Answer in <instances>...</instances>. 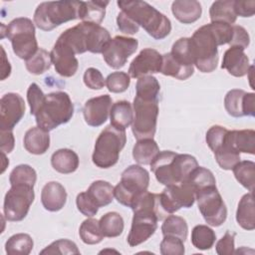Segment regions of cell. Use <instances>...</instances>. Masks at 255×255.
<instances>
[{"label":"cell","instance_id":"cell-1","mask_svg":"<svg viewBox=\"0 0 255 255\" xmlns=\"http://www.w3.org/2000/svg\"><path fill=\"white\" fill-rule=\"evenodd\" d=\"M149 165L156 180L167 186L181 183L187 179L198 166V162L193 155L162 150L158 152Z\"/></svg>","mask_w":255,"mask_h":255},{"label":"cell","instance_id":"cell-2","mask_svg":"<svg viewBox=\"0 0 255 255\" xmlns=\"http://www.w3.org/2000/svg\"><path fill=\"white\" fill-rule=\"evenodd\" d=\"M68 46L75 55L91 52L102 53L105 46L111 40L110 32L101 25L81 22L76 26L65 30L57 39Z\"/></svg>","mask_w":255,"mask_h":255},{"label":"cell","instance_id":"cell-3","mask_svg":"<svg viewBox=\"0 0 255 255\" xmlns=\"http://www.w3.org/2000/svg\"><path fill=\"white\" fill-rule=\"evenodd\" d=\"M121 10L155 40H162L171 32L170 20L147 2L121 0L117 2Z\"/></svg>","mask_w":255,"mask_h":255},{"label":"cell","instance_id":"cell-4","mask_svg":"<svg viewBox=\"0 0 255 255\" xmlns=\"http://www.w3.org/2000/svg\"><path fill=\"white\" fill-rule=\"evenodd\" d=\"M74 115V105L68 93L58 91L45 96V99L34 115L37 127L46 131L53 130L70 122Z\"/></svg>","mask_w":255,"mask_h":255},{"label":"cell","instance_id":"cell-5","mask_svg":"<svg viewBox=\"0 0 255 255\" xmlns=\"http://www.w3.org/2000/svg\"><path fill=\"white\" fill-rule=\"evenodd\" d=\"M82 3L83 1L42 2L34 12V24L49 32L66 22L80 19Z\"/></svg>","mask_w":255,"mask_h":255},{"label":"cell","instance_id":"cell-6","mask_svg":"<svg viewBox=\"0 0 255 255\" xmlns=\"http://www.w3.org/2000/svg\"><path fill=\"white\" fill-rule=\"evenodd\" d=\"M189 45L193 64L201 73H211L217 68L219 44L208 24L193 33Z\"/></svg>","mask_w":255,"mask_h":255},{"label":"cell","instance_id":"cell-7","mask_svg":"<svg viewBox=\"0 0 255 255\" xmlns=\"http://www.w3.org/2000/svg\"><path fill=\"white\" fill-rule=\"evenodd\" d=\"M127 142L126 130H121L113 127L107 126L99 134L92 155L95 165L100 168H110L114 166L120 157L122 149Z\"/></svg>","mask_w":255,"mask_h":255},{"label":"cell","instance_id":"cell-8","mask_svg":"<svg viewBox=\"0 0 255 255\" xmlns=\"http://www.w3.org/2000/svg\"><path fill=\"white\" fill-rule=\"evenodd\" d=\"M35 32V25L31 19L19 17L6 26V31L1 32V38L6 36L11 42L15 55L27 61L39 50Z\"/></svg>","mask_w":255,"mask_h":255},{"label":"cell","instance_id":"cell-9","mask_svg":"<svg viewBox=\"0 0 255 255\" xmlns=\"http://www.w3.org/2000/svg\"><path fill=\"white\" fill-rule=\"evenodd\" d=\"M148 184V171L139 164H131L123 171L120 182L114 187V196L119 203L131 208L138 196L147 190Z\"/></svg>","mask_w":255,"mask_h":255},{"label":"cell","instance_id":"cell-10","mask_svg":"<svg viewBox=\"0 0 255 255\" xmlns=\"http://www.w3.org/2000/svg\"><path fill=\"white\" fill-rule=\"evenodd\" d=\"M208 147L213 151L218 165L224 170H231L240 161V152L231 144L229 130L221 126L215 125L209 128L205 134Z\"/></svg>","mask_w":255,"mask_h":255},{"label":"cell","instance_id":"cell-11","mask_svg":"<svg viewBox=\"0 0 255 255\" xmlns=\"http://www.w3.org/2000/svg\"><path fill=\"white\" fill-rule=\"evenodd\" d=\"M133 121L131 131L134 137L138 139L153 138L156 131L158 117V101L142 100L134 97L132 103Z\"/></svg>","mask_w":255,"mask_h":255},{"label":"cell","instance_id":"cell-12","mask_svg":"<svg viewBox=\"0 0 255 255\" xmlns=\"http://www.w3.org/2000/svg\"><path fill=\"white\" fill-rule=\"evenodd\" d=\"M198 209L205 222L213 227L222 225L227 218V208L216 185L199 189L195 192Z\"/></svg>","mask_w":255,"mask_h":255},{"label":"cell","instance_id":"cell-13","mask_svg":"<svg viewBox=\"0 0 255 255\" xmlns=\"http://www.w3.org/2000/svg\"><path fill=\"white\" fill-rule=\"evenodd\" d=\"M35 199L34 186L27 184H14L6 192L3 211L8 221L18 222L23 220Z\"/></svg>","mask_w":255,"mask_h":255},{"label":"cell","instance_id":"cell-14","mask_svg":"<svg viewBox=\"0 0 255 255\" xmlns=\"http://www.w3.org/2000/svg\"><path fill=\"white\" fill-rule=\"evenodd\" d=\"M159 202L166 215L173 214L182 207L190 208L195 202L194 188L187 180L167 185L159 194Z\"/></svg>","mask_w":255,"mask_h":255},{"label":"cell","instance_id":"cell-15","mask_svg":"<svg viewBox=\"0 0 255 255\" xmlns=\"http://www.w3.org/2000/svg\"><path fill=\"white\" fill-rule=\"evenodd\" d=\"M138 47V41L131 37L116 36L111 38L105 46L102 54L107 65L113 69H121L128 59L135 53Z\"/></svg>","mask_w":255,"mask_h":255},{"label":"cell","instance_id":"cell-16","mask_svg":"<svg viewBox=\"0 0 255 255\" xmlns=\"http://www.w3.org/2000/svg\"><path fill=\"white\" fill-rule=\"evenodd\" d=\"M157 216L147 209L133 210L131 227L127 241L130 247H135L146 241L157 229Z\"/></svg>","mask_w":255,"mask_h":255},{"label":"cell","instance_id":"cell-17","mask_svg":"<svg viewBox=\"0 0 255 255\" xmlns=\"http://www.w3.org/2000/svg\"><path fill=\"white\" fill-rule=\"evenodd\" d=\"M25 102L17 93H7L0 100V130H13L25 115Z\"/></svg>","mask_w":255,"mask_h":255},{"label":"cell","instance_id":"cell-18","mask_svg":"<svg viewBox=\"0 0 255 255\" xmlns=\"http://www.w3.org/2000/svg\"><path fill=\"white\" fill-rule=\"evenodd\" d=\"M224 108L233 118L255 116V95L241 89H232L225 95Z\"/></svg>","mask_w":255,"mask_h":255},{"label":"cell","instance_id":"cell-19","mask_svg":"<svg viewBox=\"0 0 255 255\" xmlns=\"http://www.w3.org/2000/svg\"><path fill=\"white\" fill-rule=\"evenodd\" d=\"M161 65L162 55L152 48H144L131 61L128 75L130 78L139 79L148 74L160 73Z\"/></svg>","mask_w":255,"mask_h":255},{"label":"cell","instance_id":"cell-20","mask_svg":"<svg viewBox=\"0 0 255 255\" xmlns=\"http://www.w3.org/2000/svg\"><path fill=\"white\" fill-rule=\"evenodd\" d=\"M112 104L113 100L107 94L88 100L83 108L86 124L95 128L104 125L110 116Z\"/></svg>","mask_w":255,"mask_h":255},{"label":"cell","instance_id":"cell-21","mask_svg":"<svg viewBox=\"0 0 255 255\" xmlns=\"http://www.w3.org/2000/svg\"><path fill=\"white\" fill-rule=\"evenodd\" d=\"M50 54L52 64H54L55 70L60 76L70 78L77 73L79 61L68 46L57 40Z\"/></svg>","mask_w":255,"mask_h":255},{"label":"cell","instance_id":"cell-22","mask_svg":"<svg viewBox=\"0 0 255 255\" xmlns=\"http://www.w3.org/2000/svg\"><path fill=\"white\" fill-rule=\"evenodd\" d=\"M221 68L236 78H241L247 75L250 68V63L244 49L235 46L229 47L224 52Z\"/></svg>","mask_w":255,"mask_h":255},{"label":"cell","instance_id":"cell-23","mask_svg":"<svg viewBox=\"0 0 255 255\" xmlns=\"http://www.w3.org/2000/svg\"><path fill=\"white\" fill-rule=\"evenodd\" d=\"M67 201V191L58 181L47 182L41 191V202L43 207L51 212L61 210Z\"/></svg>","mask_w":255,"mask_h":255},{"label":"cell","instance_id":"cell-24","mask_svg":"<svg viewBox=\"0 0 255 255\" xmlns=\"http://www.w3.org/2000/svg\"><path fill=\"white\" fill-rule=\"evenodd\" d=\"M23 144L25 149L32 154H44L50 147L49 131L39 127H33L25 132Z\"/></svg>","mask_w":255,"mask_h":255},{"label":"cell","instance_id":"cell-25","mask_svg":"<svg viewBox=\"0 0 255 255\" xmlns=\"http://www.w3.org/2000/svg\"><path fill=\"white\" fill-rule=\"evenodd\" d=\"M171 12L179 22L191 24L201 17L202 8L195 0H175L171 4Z\"/></svg>","mask_w":255,"mask_h":255},{"label":"cell","instance_id":"cell-26","mask_svg":"<svg viewBox=\"0 0 255 255\" xmlns=\"http://www.w3.org/2000/svg\"><path fill=\"white\" fill-rule=\"evenodd\" d=\"M80 159L78 154L70 148H60L51 156L52 167L63 174L75 172L79 167Z\"/></svg>","mask_w":255,"mask_h":255},{"label":"cell","instance_id":"cell-27","mask_svg":"<svg viewBox=\"0 0 255 255\" xmlns=\"http://www.w3.org/2000/svg\"><path fill=\"white\" fill-rule=\"evenodd\" d=\"M111 125L118 129L126 130L133 121V109L128 101H118L113 104L110 112Z\"/></svg>","mask_w":255,"mask_h":255},{"label":"cell","instance_id":"cell-28","mask_svg":"<svg viewBox=\"0 0 255 255\" xmlns=\"http://www.w3.org/2000/svg\"><path fill=\"white\" fill-rule=\"evenodd\" d=\"M236 221L245 230L255 228V210L253 192L244 194L239 200L236 210Z\"/></svg>","mask_w":255,"mask_h":255},{"label":"cell","instance_id":"cell-29","mask_svg":"<svg viewBox=\"0 0 255 255\" xmlns=\"http://www.w3.org/2000/svg\"><path fill=\"white\" fill-rule=\"evenodd\" d=\"M159 151V147L153 138L138 139L133 145L132 157L139 165H148Z\"/></svg>","mask_w":255,"mask_h":255},{"label":"cell","instance_id":"cell-30","mask_svg":"<svg viewBox=\"0 0 255 255\" xmlns=\"http://www.w3.org/2000/svg\"><path fill=\"white\" fill-rule=\"evenodd\" d=\"M92 201L100 208L109 205L114 200V186L105 180H96L86 190Z\"/></svg>","mask_w":255,"mask_h":255},{"label":"cell","instance_id":"cell-31","mask_svg":"<svg viewBox=\"0 0 255 255\" xmlns=\"http://www.w3.org/2000/svg\"><path fill=\"white\" fill-rule=\"evenodd\" d=\"M160 73L164 76H169L177 80L184 81L193 75L194 67L183 66L178 61H176L169 52L162 55Z\"/></svg>","mask_w":255,"mask_h":255},{"label":"cell","instance_id":"cell-32","mask_svg":"<svg viewBox=\"0 0 255 255\" xmlns=\"http://www.w3.org/2000/svg\"><path fill=\"white\" fill-rule=\"evenodd\" d=\"M233 4V0H219L213 2L209 9L211 22H221L233 25L237 19Z\"/></svg>","mask_w":255,"mask_h":255},{"label":"cell","instance_id":"cell-33","mask_svg":"<svg viewBox=\"0 0 255 255\" xmlns=\"http://www.w3.org/2000/svg\"><path fill=\"white\" fill-rule=\"evenodd\" d=\"M229 139L237 151L249 154L255 153V131L253 129L229 130Z\"/></svg>","mask_w":255,"mask_h":255},{"label":"cell","instance_id":"cell-34","mask_svg":"<svg viewBox=\"0 0 255 255\" xmlns=\"http://www.w3.org/2000/svg\"><path fill=\"white\" fill-rule=\"evenodd\" d=\"M109 1H87L82 3L80 10V19L83 22H89L100 25L106 15V7Z\"/></svg>","mask_w":255,"mask_h":255},{"label":"cell","instance_id":"cell-35","mask_svg":"<svg viewBox=\"0 0 255 255\" xmlns=\"http://www.w3.org/2000/svg\"><path fill=\"white\" fill-rule=\"evenodd\" d=\"M159 92L160 85L155 77L146 75L137 79L135 85V97L142 100L159 101Z\"/></svg>","mask_w":255,"mask_h":255},{"label":"cell","instance_id":"cell-36","mask_svg":"<svg viewBox=\"0 0 255 255\" xmlns=\"http://www.w3.org/2000/svg\"><path fill=\"white\" fill-rule=\"evenodd\" d=\"M99 222L104 236L109 238L120 236L125 228V221L123 216L116 211H111L104 214L100 218Z\"/></svg>","mask_w":255,"mask_h":255},{"label":"cell","instance_id":"cell-37","mask_svg":"<svg viewBox=\"0 0 255 255\" xmlns=\"http://www.w3.org/2000/svg\"><path fill=\"white\" fill-rule=\"evenodd\" d=\"M34 242L27 233L12 235L5 243V251L9 255H29L33 249Z\"/></svg>","mask_w":255,"mask_h":255},{"label":"cell","instance_id":"cell-38","mask_svg":"<svg viewBox=\"0 0 255 255\" xmlns=\"http://www.w3.org/2000/svg\"><path fill=\"white\" fill-rule=\"evenodd\" d=\"M236 180L249 192L254 191L255 184V163L251 160H242L232 168Z\"/></svg>","mask_w":255,"mask_h":255},{"label":"cell","instance_id":"cell-39","mask_svg":"<svg viewBox=\"0 0 255 255\" xmlns=\"http://www.w3.org/2000/svg\"><path fill=\"white\" fill-rule=\"evenodd\" d=\"M161 232L163 236H175L185 241L188 233V225L183 217L169 214L163 219L161 225Z\"/></svg>","mask_w":255,"mask_h":255},{"label":"cell","instance_id":"cell-40","mask_svg":"<svg viewBox=\"0 0 255 255\" xmlns=\"http://www.w3.org/2000/svg\"><path fill=\"white\" fill-rule=\"evenodd\" d=\"M216 240V234L212 228L207 225L198 224L191 231V243L199 250L210 249Z\"/></svg>","mask_w":255,"mask_h":255},{"label":"cell","instance_id":"cell-41","mask_svg":"<svg viewBox=\"0 0 255 255\" xmlns=\"http://www.w3.org/2000/svg\"><path fill=\"white\" fill-rule=\"evenodd\" d=\"M79 235L81 240L88 245L98 244L105 237L101 230L99 220L95 218H88L82 222L79 228Z\"/></svg>","mask_w":255,"mask_h":255},{"label":"cell","instance_id":"cell-42","mask_svg":"<svg viewBox=\"0 0 255 255\" xmlns=\"http://www.w3.org/2000/svg\"><path fill=\"white\" fill-rule=\"evenodd\" d=\"M51 54L43 48H39L35 55L25 63L26 69L33 75H42L51 68Z\"/></svg>","mask_w":255,"mask_h":255},{"label":"cell","instance_id":"cell-43","mask_svg":"<svg viewBox=\"0 0 255 255\" xmlns=\"http://www.w3.org/2000/svg\"><path fill=\"white\" fill-rule=\"evenodd\" d=\"M37 180L36 170L29 164H19L10 173L9 181L11 185L27 184L34 186Z\"/></svg>","mask_w":255,"mask_h":255},{"label":"cell","instance_id":"cell-44","mask_svg":"<svg viewBox=\"0 0 255 255\" xmlns=\"http://www.w3.org/2000/svg\"><path fill=\"white\" fill-rule=\"evenodd\" d=\"M185 180H187L191 184L195 192L204 187L216 185V179L212 171L199 165L190 173V175Z\"/></svg>","mask_w":255,"mask_h":255},{"label":"cell","instance_id":"cell-45","mask_svg":"<svg viewBox=\"0 0 255 255\" xmlns=\"http://www.w3.org/2000/svg\"><path fill=\"white\" fill-rule=\"evenodd\" d=\"M130 84V77L125 72H114L110 74L106 79V86L112 93H124Z\"/></svg>","mask_w":255,"mask_h":255},{"label":"cell","instance_id":"cell-46","mask_svg":"<svg viewBox=\"0 0 255 255\" xmlns=\"http://www.w3.org/2000/svg\"><path fill=\"white\" fill-rule=\"evenodd\" d=\"M40 254H80V250L78 249L75 242L69 239H59L44 248Z\"/></svg>","mask_w":255,"mask_h":255},{"label":"cell","instance_id":"cell-47","mask_svg":"<svg viewBox=\"0 0 255 255\" xmlns=\"http://www.w3.org/2000/svg\"><path fill=\"white\" fill-rule=\"evenodd\" d=\"M159 247L162 255H183L185 252L184 241L175 236H163Z\"/></svg>","mask_w":255,"mask_h":255},{"label":"cell","instance_id":"cell-48","mask_svg":"<svg viewBox=\"0 0 255 255\" xmlns=\"http://www.w3.org/2000/svg\"><path fill=\"white\" fill-rule=\"evenodd\" d=\"M85 85L91 90H102L106 85V79H104L103 74L100 70L96 68H88L83 77Z\"/></svg>","mask_w":255,"mask_h":255},{"label":"cell","instance_id":"cell-49","mask_svg":"<svg viewBox=\"0 0 255 255\" xmlns=\"http://www.w3.org/2000/svg\"><path fill=\"white\" fill-rule=\"evenodd\" d=\"M45 96L46 95L43 93L41 88L36 83H32L29 86V88L27 90V101L30 106L31 115L34 116L36 114V112L42 105V103L45 99Z\"/></svg>","mask_w":255,"mask_h":255},{"label":"cell","instance_id":"cell-50","mask_svg":"<svg viewBox=\"0 0 255 255\" xmlns=\"http://www.w3.org/2000/svg\"><path fill=\"white\" fill-rule=\"evenodd\" d=\"M78 210L87 217H92L98 213L99 207L92 201L86 191L80 192L76 198Z\"/></svg>","mask_w":255,"mask_h":255},{"label":"cell","instance_id":"cell-51","mask_svg":"<svg viewBox=\"0 0 255 255\" xmlns=\"http://www.w3.org/2000/svg\"><path fill=\"white\" fill-rule=\"evenodd\" d=\"M235 233L227 230L225 234L217 241L215 250L218 255H232L235 253Z\"/></svg>","mask_w":255,"mask_h":255},{"label":"cell","instance_id":"cell-52","mask_svg":"<svg viewBox=\"0 0 255 255\" xmlns=\"http://www.w3.org/2000/svg\"><path fill=\"white\" fill-rule=\"evenodd\" d=\"M117 25H118L119 30L122 33H125V34H128V35L136 34L139 30V26L132 19H130L126 13H124L123 11H121L118 14Z\"/></svg>","mask_w":255,"mask_h":255},{"label":"cell","instance_id":"cell-53","mask_svg":"<svg viewBox=\"0 0 255 255\" xmlns=\"http://www.w3.org/2000/svg\"><path fill=\"white\" fill-rule=\"evenodd\" d=\"M250 44V37L248 32L239 25H233V35L231 42L229 43L230 47H240L244 50L249 46Z\"/></svg>","mask_w":255,"mask_h":255},{"label":"cell","instance_id":"cell-54","mask_svg":"<svg viewBox=\"0 0 255 255\" xmlns=\"http://www.w3.org/2000/svg\"><path fill=\"white\" fill-rule=\"evenodd\" d=\"M234 11L236 16L252 17L255 13V1H234Z\"/></svg>","mask_w":255,"mask_h":255},{"label":"cell","instance_id":"cell-55","mask_svg":"<svg viewBox=\"0 0 255 255\" xmlns=\"http://www.w3.org/2000/svg\"><path fill=\"white\" fill-rule=\"evenodd\" d=\"M0 149L3 153H10L15 145V138L12 130H1L0 131Z\"/></svg>","mask_w":255,"mask_h":255},{"label":"cell","instance_id":"cell-56","mask_svg":"<svg viewBox=\"0 0 255 255\" xmlns=\"http://www.w3.org/2000/svg\"><path fill=\"white\" fill-rule=\"evenodd\" d=\"M1 51H2V60H3L2 72H1V80L4 81L11 74V65H10L9 61L7 60V57H6V54H5V50H4L3 47H1Z\"/></svg>","mask_w":255,"mask_h":255},{"label":"cell","instance_id":"cell-57","mask_svg":"<svg viewBox=\"0 0 255 255\" xmlns=\"http://www.w3.org/2000/svg\"><path fill=\"white\" fill-rule=\"evenodd\" d=\"M1 155H2V170H1V172L3 173L4 170H5V168L9 165V160H8L7 157H6V153L1 152Z\"/></svg>","mask_w":255,"mask_h":255}]
</instances>
